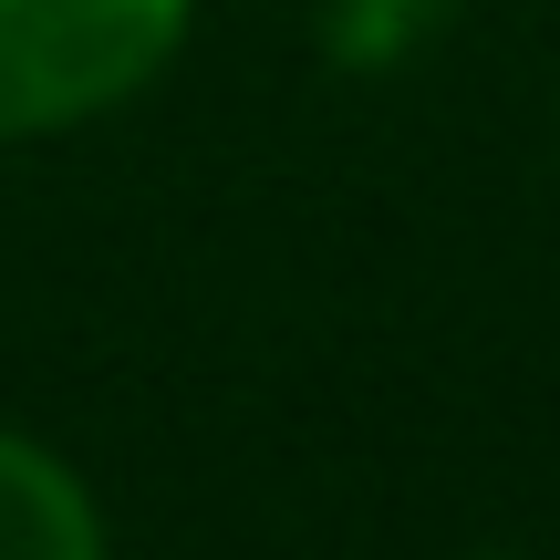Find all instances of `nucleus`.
<instances>
[{"label": "nucleus", "instance_id": "f257e3e1", "mask_svg": "<svg viewBox=\"0 0 560 560\" xmlns=\"http://www.w3.org/2000/svg\"><path fill=\"white\" fill-rule=\"evenodd\" d=\"M198 0H0V145H42L136 104L177 62Z\"/></svg>", "mask_w": 560, "mask_h": 560}, {"label": "nucleus", "instance_id": "f03ea898", "mask_svg": "<svg viewBox=\"0 0 560 560\" xmlns=\"http://www.w3.org/2000/svg\"><path fill=\"white\" fill-rule=\"evenodd\" d=\"M0 560H115L73 457H52L21 425H0Z\"/></svg>", "mask_w": 560, "mask_h": 560}, {"label": "nucleus", "instance_id": "7ed1b4c3", "mask_svg": "<svg viewBox=\"0 0 560 560\" xmlns=\"http://www.w3.org/2000/svg\"><path fill=\"white\" fill-rule=\"evenodd\" d=\"M457 21V0H312V42L342 73H405Z\"/></svg>", "mask_w": 560, "mask_h": 560}, {"label": "nucleus", "instance_id": "20e7f679", "mask_svg": "<svg viewBox=\"0 0 560 560\" xmlns=\"http://www.w3.org/2000/svg\"><path fill=\"white\" fill-rule=\"evenodd\" d=\"M467 560H529V550H467Z\"/></svg>", "mask_w": 560, "mask_h": 560}]
</instances>
